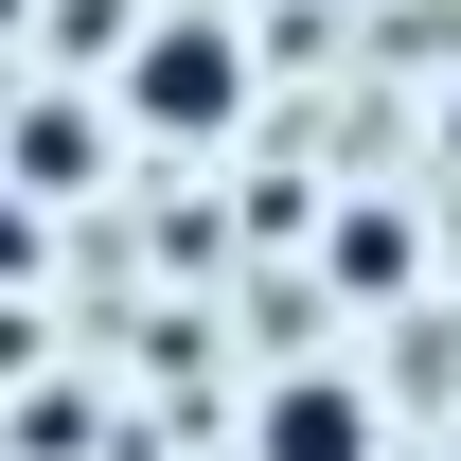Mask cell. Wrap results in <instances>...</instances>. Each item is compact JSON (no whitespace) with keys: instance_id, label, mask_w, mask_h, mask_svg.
<instances>
[{"instance_id":"cell-1","label":"cell","mask_w":461,"mask_h":461,"mask_svg":"<svg viewBox=\"0 0 461 461\" xmlns=\"http://www.w3.org/2000/svg\"><path fill=\"white\" fill-rule=\"evenodd\" d=\"M124 107L177 124V142H213L230 107H249V54H230V18H160L142 54H124Z\"/></svg>"},{"instance_id":"cell-2","label":"cell","mask_w":461,"mask_h":461,"mask_svg":"<svg viewBox=\"0 0 461 461\" xmlns=\"http://www.w3.org/2000/svg\"><path fill=\"white\" fill-rule=\"evenodd\" d=\"M249 444L267 461H373V408H355V373H285V391L249 408Z\"/></svg>"},{"instance_id":"cell-3","label":"cell","mask_w":461,"mask_h":461,"mask_svg":"<svg viewBox=\"0 0 461 461\" xmlns=\"http://www.w3.org/2000/svg\"><path fill=\"white\" fill-rule=\"evenodd\" d=\"M444 160H461V107H444Z\"/></svg>"}]
</instances>
